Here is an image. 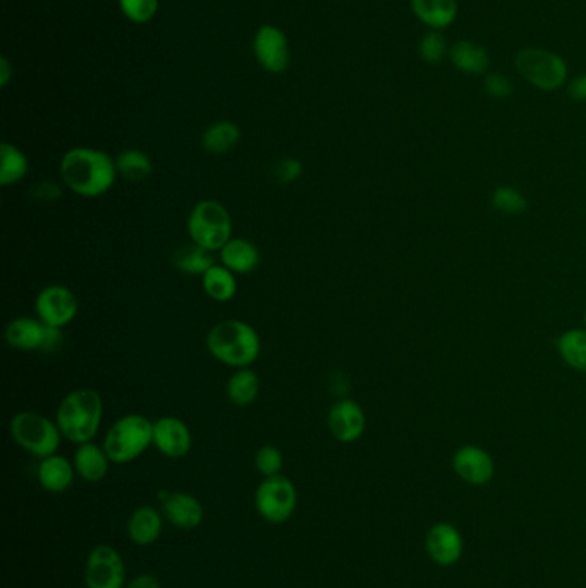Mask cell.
<instances>
[{"label":"cell","instance_id":"cell-1","mask_svg":"<svg viewBox=\"0 0 586 588\" xmlns=\"http://www.w3.org/2000/svg\"><path fill=\"white\" fill-rule=\"evenodd\" d=\"M62 183L83 198H98L112 190L116 183V159H112L104 150L92 147L71 148L62 155Z\"/></svg>","mask_w":586,"mask_h":588},{"label":"cell","instance_id":"cell-2","mask_svg":"<svg viewBox=\"0 0 586 588\" xmlns=\"http://www.w3.org/2000/svg\"><path fill=\"white\" fill-rule=\"evenodd\" d=\"M207 350L217 362L238 370L257 362L262 353V339L257 329L245 320H222L208 331Z\"/></svg>","mask_w":586,"mask_h":588},{"label":"cell","instance_id":"cell-3","mask_svg":"<svg viewBox=\"0 0 586 588\" xmlns=\"http://www.w3.org/2000/svg\"><path fill=\"white\" fill-rule=\"evenodd\" d=\"M104 418V401L92 387L74 389L64 396L57 408L55 422L64 439L73 444H85L95 439Z\"/></svg>","mask_w":586,"mask_h":588},{"label":"cell","instance_id":"cell-4","mask_svg":"<svg viewBox=\"0 0 586 588\" xmlns=\"http://www.w3.org/2000/svg\"><path fill=\"white\" fill-rule=\"evenodd\" d=\"M153 444V422L140 413L117 418L105 434V453L116 465L138 460Z\"/></svg>","mask_w":586,"mask_h":588},{"label":"cell","instance_id":"cell-5","mask_svg":"<svg viewBox=\"0 0 586 588\" xmlns=\"http://www.w3.org/2000/svg\"><path fill=\"white\" fill-rule=\"evenodd\" d=\"M188 236L191 243L208 252H220L232 236V217L229 210L217 200L196 203L188 215Z\"/></svg>","mask_w":586,"mask_h":588},{"label":"cell","instance_id":"cell-6","mask_svg":"<svg viewBox=\"0 0 586 588\" xmlns=\"http://www.w3.org/2000/svg\"><path fill=\"white\" fill-rule=\"evenodd\" d=\"M11 435L19 448L38 460L57 454L61 448V429L54 420L37 411H21L11 420Z\"/></svg>","mask_w":586,"mask_h":588},{"label":"cell","instance_id":"cell-7","mask_svg":"<svg viewBox=\"0 0 586 588\" xmlns=\"http://www.w3.org/2000/svg\"><path fill=\"white\" fill-rule=\"evenodd\" d=\"M514 66L530 85L544 92H554L568 80L566 62L550 50L535 47L519 50Z\"/></svg>","mask_w":586,"mask_h":588},{"label":"cell","instance_id":"cell-8","mask_svg":"<svg viewBox=\"0 0 586 588\" xmlns=\"http://www.w3.org/2000/svg\"><path fill=\"white\" fill-rule=\"evenodd\" d=\"M298 506V490L291 478L284 475L263 478L255 490V509L270 525H282L294 515Z\"/></svg>","mask_w":586,"mask_h":588},{"label":"cell","instance_id":"cell-9","mask_svg":"<svg viewBox=\"0 0 586 588\" xmlns=\"http://www.w3.org/2000/svg\"><path fill=\"white\" fill-rule=\"evenodd\" d=\"M86 588L126 587V564L117 549L107 544L93 547L85 563Z\"/></svg>","mask_w":586,"mask_h":588},{"label":"cell","instance_id":"cell-10","mask_svg":"<svg viewBox=\"0 0 586 588\" xmlns=\"http://www.w3.org/2000/svg\"><path fill=\"white\" fill-rule=\"evenodd\" d=\"M80 310V303L73 289L62 284H50L38 293L35 312L43 324L57 329L68 327Z\"/></svg>","mask_w":586,"mask_h":588},{"label":"cell","instance_id":"cell-11","mask_svg":"<svg viewBox=\"0 0 586 588\" xmlns=\"http://www.w3.org/2000/svg\"><path fill=\"white\" fill-rule=\"evenodd\" d=\"M253 52L258 64L269 73L281 74L289 68V42L286 33L277 26L263 25L258 28L253 38Z\"/></svg>","mask_w":586,"mask_h":588},{"label":"cell","instance_id":"cell-12","mask_svg":"<svg viewBox=\"0 0 586 588\" xmlns=\"http://www.w3.org/2000/svg\"><path fill=\"white\" fill-rule=\"evenodd\" d=\"M330 434L342 444L358 441L367 429V415L355 399H337L327 417Z\"/></svg>","mask_w":586,"mask_h":588},{"label":"cell","instance_id":"cell-13","mask_svg":"<svg viewBox=\"0 0 586 588\" xmlns=\"http://www.w3.org/2000/svg\"><path fill=\"white\" fill-rule=\"evenodd\" d=\"M153 446L171 460H181L193 448V435L181 418L160 417L153 422Z\"/></svg>","mask_w":586,"mask_h":588},{"label":"cell","instance_id":"cell-14","mask_svg":"<svg viewBox=\"0 0 586 588\" xmlns=\"http://www.w3.org/2000/svg\"><path fill=\"white\" fill-rule=\"evenodd\" d=\"M425 549H427L428 558L432 559L437 566L449 568L458 564L463 558V535L451 523L439 521L428 530Z\"/></svg>","mask_w":586,"mask_h":588},{"label":"cell","instance_id":"cell-15","mask_svg":"<svg viewBox=\"0 0 586 588\" xmlns=\"http://www.w3.org/2000/svg\"><path fill=\"white\" fill-rule=\"evenodd\" d=\"M452 468L463 482L473 487L489 484L495 473V463L489 451L473 444H464L454 453Z\"/></svg>","mask_w":586,"mask_h":588},{"label":"cell","instance_id":"cell-16","mask_svg":"<svg viewBox=\"0 0 586 588\" xmlns=\"http://www.w3.org/2000/svg\"><path fill=\"white\" fill-rule=\"evenodd\" d=\"M160 504L165 520L179 530H195L205 518L203 504L190 492H165Z\"/></svg>","mask_w":586,"mask_h":588},{"label":"cell","instance_id":"cell-17","mask_svg":"<svg viewBox=\"0 0 586 588\" xmlns=\"http://www.w3.org/2000/svg\"><path fill=\"white\" fill-rule=\"evenodd\" d=\"M50 325L33 317H18L6 327V343L18 351H40L45 353L49 341Z\"/></svg>","mask_w":586,"mask_h":588},{"label":"cell","instance_id":"cell-18","mask_svg":"<svg viewBox=\"0 0 586 588\" xmlns=\"http://www.w3.org/2000/svg\"><path fill=\"white\" fill-rule=\"evenodd\" d=\"M128 537L135 546L148 547L155 544L164 530V515L153 506L136 508L128 520Z\"/></svg>","mask_w":586,"mask_h":588},{"label":"cell","instance_id":"cell-19","mask_svg":"<svg viewBox=\"0 0 586 588\" xmlns=\"http://www.w3.org/2000/svg\"><path fill=\"white\" fill-rule=\"evenodd\" d=\"M74 470L76 475L83 478L88 484L102 482L109 473V454L105 453L104 446H98L95 442L80 444L74 451Z\"/></svg>","mask_w":586,"mask_h":588},{"label":"cell","instance_id":"cell-20","mask_svg":"<svg viewBox=\"0 0 586 588\" xmlns=\"http://www.w3.org/2000/svg\"><path fill=\"white\" fill-rule=\"evenodd\" d=\"M220 264L232 270L236 276L251 274L262 262V253L255 243L246 238H231L220 250Z\"/></svg>","mask_w":586,"mask_h":588},{"label":"cell","instance_id":"cell-21","mask_svg":"<svg viewBox=\"0 0 586 588\" xmlns=\"http://www.w3.org/2000/svg\"><path fill=\"white\" fill-rule=\"evenodd\" d=\"M76 470L73 461H69L62 454H52L49 458H43L38 465L37 478L40 485L47 492L61 494L73 485Z\"/></svg>","mask_w":586,"mask_h":588},{"label":"cell","instance_id":"cell-22","mask_svg":"<svg viewBox=\"0 0 586 588\" xmlns=\"http://www.w3.org/2000/svg\"><path fill=\"white\" fill-rule=\"evenodd\" d=\"M411 11L430 30H444L458 18V0H411Z\"/></svg>","mask_w":586,"mask_h":588},{"label":"cell","instance_id":"cell-23","mask_svg":"<svg viewBox=\"0 0 586 588\" xmlns=\"http://www.w3.org/2000/svg\"><path fill=\"white\" fill-rule=\"evenodd\" d=\"M449 59L454 64V68L461 73L483 74L489 71V52L483 49L480 43L471 42V40H459L454 43L449 50Z\"/></svg>","mask_w":586,"mask_h":588},{"label":"cell","instance_id":"cell-24","mask_svg":"<svg viewBox=\"0 0 586 588\" xmlns=\"http://www.w3.org/2000/svg\"><path fill=\"white\" fill-rule=\"evenodd\" d=\"M226 392L229 401L238 408L253 405L260 394V377L251 367L238 368L227 380Z\"/></svg>","mask_w":586,"mask_h":588},{"label":"cell","instance_id":"cell-25","mask_svg":"<svg viewBox=\"0 0 586 588\" xmlns=\"http://www.w3.org/2000/svg\"><path fill=\"white\" fill-rule=\"evenodd\" d=\"M203 291L210 300L227 303L238 293L236 274L222 264H215L202 276Z\"/></svg>","mask_w":586,"mask_h":588},{"label":"cell","instance_id":"cell-26","mask_svg":"<svg viewBox=\"0 0 586 588\" xmlns=\"http://www.w3.org/2000/svg\"><path fill=\"white\" fill-rule=\"evenodd\" d=\"M30 172V160L21 148L9 141L0 145V184L13 186L28 176Z\"/></svg>","mask_w":586,"mask_h":588},{"label":"cell","instance_id":"cell-27","mask_svg":"<svg viewBox=\"0 0 586 588\" xmlns=\"http://www.w3.org/2000/svg\"><path fill=\"white\" fill-rule=\"evenodd\" d=\"M241 140V129L231 121H219L208 126L202 135V147L212 155H224L236 148Z\"/></svg>","mask_w":586,"mask_h":588},{"label":"cell","instance_id":"cell-28","mask_svg":"<svg viewBox=\"0 0 586 588\" xmlns=\"http://www.w3.org/2000/svg\"><path fill=\"white\" fill-rule=\"evenodd\" d=\"M562 362L580 374H586V329H569L556 339Z\"/></svg>","mask_w":586,"mask_h":588},{"label":"cell","instance_id":"cell-29","mask_svg":"<svg viewBox=\"0 0 586 588\" xmlns=\"http://www.w3.org/2000/svg\"><path fill=\"white\" fill-rule=\"evenodd\" d=\"M117 174L131 183H140L150 178L153 162L150 155L138 148H128L116 157Z\"/></svg>","mask_w":586,"mask_h":588},{"label":"cell","instance_id":"cell-30","mask_svg":"<svg viewBox=\"0 0 586 588\" xmlns=\"http://www.w3.org/2000/svg\"><path fill=\"white\" fill-rule=\"evenodd\" d=\"M172 264L183 274L203 276L205 272L214 267L215 260L212 257V252L191 243V245L181 246L178 252L174 253Z\"/></svg>","mask_w":586,"mask_h":588},{"label":"cell","instance_id":"cell-31","mask_svg":"<svg viewBox=\"0 0 586 588\" xmlns=\"http://www.w3.org/2000/svg\"><path fill=\"white\" fill-rule=\"evenodd\" d=\"M490 203L497 212L504 215H523L530 207L528 198L513 186L495 188L494 193L490 196Z\"/></svg>","mask_w":586,"mask_h":588},{"label":"cell","instance_id":"cell-32","mask_svg":"<svg viewBox=\"0 0 586 588\" xmlns=\"http://www.w3.org/2000/svg\"><path fill=\"white\" fill-rule=\"evenodd\" d=\"M449 50L451 49L447 47L446 37L437 30L428 31L418 45V54L428 64H439L444 61L446 56H449Z\"/></svg>","mask_w":586,"mask_h":588},{"label":"cell","instance_id":"cell-33","mask_svg":"<svg viewBox=\"0 0 586 588\" xmlns=\"http://www.w3.org/2000/svg\"><path fill=\"white\" fill-rule=\"evenodd\" d=\"M119 9L131 23L145 25L157 14L159 0H119Z\"/></svg>","mask_w":586,"mask_h":588},{"label":"cell","instance_id":"cell-34","mask_svg":"<svg viewBox=\"0 0 586 588\" xmlns=\"http://www.w3.org/2000/svg\"><path fill=\"white\" fill-rule=\"evenodd\" d=\"M255 468L263 478L275 477L281 475L282 466H284V456H282L281 449L275 448L272 444L262 446L255 453Z\"/></svg>","mask_w":586,"mask_h":588},{"label":"cell","instance_id":"cell-35","mask_svg":"<svg viewBox=\"0 0 586 588\" xmlns=\"http://www.w3.org/2000/svg\"><path fill=\"white\" fill-rule=\"evenodd\" d=\"M483 88L487 95L497 100L507 98L513 93V83L504 74L492 73L483 81Z\"/></svg>","mask_w":586,"mask_h":588},{"label":"cell","instance_id":"cell-36","mask_svg":"<svg viewBox=\"0 0 586 588\" xmlns=\"http://www.w3.org/2000/svg\"><path fill=\"white\" fill-rule=\"evenodd\" d=\"M275 179L281 184H291L303 176V164L298 159H282L275 166Z\"/></svg>","mask_w":586,"mask_h":588},{"label":"cell","instance_id":"cell-37","mask_svg":"<svg viewBox=\"0 0 586 588\" xmlns=\"http://www.w3.org/2000/svg\"><path fill=\"white\" fill-rule=\"evenodd\" d=\"M124 588H162L160 580L152 573H141L135 576L131 582L126 583Z\"/></svg>","mask_w":586,"mask_h":588},{"label":"cell","instance_id":"cell-38","mask_svg":"<svg viewBox=\"0 0 586 588\" xmlns=\"http://www.w3.org/2000/svg\"><path fill=\"white\" fill-rule=\"evenodd\" d=\"M569 95L578 102H586V74H580L576 76L569 83Z\"/></svg>","mask_w":586,"mask_h":588},{"label":"cell","instance_id":"cell-39","mask_svg":"<svg viewBox=\"0 0 586 588\" xmlns=\"http://www.w3.org/2000/svg\"><path fill=\"white\" fill-rule=\"evenodd\" d=\"M35 195L43 200H57L61 196V188L54 183H38Z\"/></svg>","mask_w":586,"mask_h":588},{"label":"cell","instance_id":"cell-40","mask_svg":"<svg viewBox=\"0 0 586 588\" xmlns=\"http://www.w3.org/2000/svg\"><path fill=\"white\" fill-rule=\"evenodd\" d=\"M11 80V66L7 62L6 57L0 59V85L6 86Z\"/></svg>","mask_w":586,"mask_h":588},{"label":"cell","instance_id":"cell-41","mask_svg":"<svg viewBox=\"0 0 586 588\" xmlns=\"http://www.w3.org/2000/svg\"><path fill=\"white\" fill-rule=\"evenodd\" d=\"M585 327H586V312H585Z\"/></svg>","mask_w":586,"mask_h":588}]
</instances>
